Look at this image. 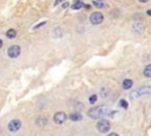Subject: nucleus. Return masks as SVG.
<instances>
[{"label": "nucleus", "mask_w": 151, "mask_h": 136, "mask_svg": "<svg viewBox=\"0 0 151 136\" xmlns=\"http://www.w3.org/2000/svg\"><path fill=\"white\" fill-rule=\"evenodd\" d=\"M61 1H63V0H55V1H54V6H57V5H59V4L61 2Z\"/></svg>", "instance_id": "4be33fe9"}, {"label": "nucleus", "mask_w": 151, "mask_h": 136, "mask_svg": "<svg viewBox=\"0 0 151 136\" xmlns=\"http://www.w3.org/2000/svg\"><path fill=\"white\" fill-rule=\"evenodd\" d=\"M132 85H133V82H132L131 79H124L123 83H122V86H123V89H125V90H129L130 88H132Z\"/></svg>", "instance_id": "f8f14e48"}, {"label": "nucleus", "mask_w": 151, "mask_h": 136, "mask_svg": "<svg viewBox=\"0 0 151 136\" xmlns=\"http://www.w3.org/2000/svg\"><path fill=\"white\" fill-rule=\"evenodd\" d=\"M119 105H120L122 108H124V109H127V106H129V104H127V102H126L125 99H122V101L119 102Z\"/></svg>", "instance_id": "a211bd4d"}, {"label": "nucleus", "mask_w": 151, "mask_h": 136, "mask_svg": "<svg viewBox=\"0 0 151 136\" xmlns=\"http://www.w3.org/2000/svg\"><path fill=\"white\" fill-rule=\"evenodd\" d=\"M138 1H139V2H147L149 0H138Z\"/></svg>", "instance_id": "a878e982"}, {"label": "nucleus", "mask_w": 151, "mask_h": 136, "mask_svg": "<svg viewBox=\"0 0 151 136\" xmlns=\"http://www.w3.org/2000/svg\"><path fill=\"white\" fill-rule=\"evenodd\" d=\"M46 24V21H41V22H39V24H37L34 27H33V30H38V28H40V27H42L44 25Z\"/></svg>", "instance_id": "6ab92c4d"}, {"label": "nucleus", "mask_w": 151, "mask_h": 136, "mask_svg": "<svg viewBox=\"0 0 151 136\" xmlns=\"http://www.w3.org/2000/svg\"><path fill=\"white\" fill-rule=\"evenodd\" d=\"M84 7H85V8H86V9H88V8H91V7H90V5H85V6H84Z\"/></svg>", "instance_id": "393cba45"}, {"label": "nucleus", "mask_w": 151, "mask_h": 136, "mask_svg": "<svg viewBox=\"0 0 151 136\" xmlns=\"http://www.w3.org/2000/svg\"><path fill=\"white\" fill-rule=\"evenodd\" d=\"M81 7H84V4H83L81 0H74L73 1V5H72L73 9H80Z\"/></svg>", "instance_id": "2eb2a0df"}, {"label": "nucleus", "mask_w": 151, "mask_h": 136, "mask_svg": "<svg viewBox=\"0 0 151 136\" xmlns=\"http://www.w3.org/2000/svg\"><path fill=\"white\" fill-rule=\"evenodd\" d=\"M93 5H94L97 8H104V7H105V5H104L101 1H96V0H93Z\"/></svg>", "instance_id": "dca6fc26"}, {"label": "nucleus", "mask_w": 151, "mask_h": 136, "mask_svg": "<svg viewBox=\"0 0 151 136\" xmlns=\"http://www.w3.org/2000/svg\"><path fill=\"white\" fill-rule=\"evenodd\" d=\"M107 136H119V135H118L117 132H110V134H109Z\"/></svg>", "instance_id": "412c9836"}, {"label": "nucleus", "mask_w": 151, "mask_h": 136, "mask_svg": "<svg viewBox=\"0 0 151 136\" xmlns=\"http://www.w3.org/2000/svg\"><path fill=\"white\" fill-rule=\"evenodd\" d=\"M21 125H22V124H21V121L18 119V118H14V119H11V121L8 122V124H7V130H8L9 132H17V131L20 130Z\"/></svg>", "instance_id": "39448f33"}, {"label": "nucleus", "mask_w": 151, "mask_h": 136, "mask_svg": "<svg viewBox=\"0 0 151 136\" xmlns=\"http://www.w3.org/2000/svg\"><path fill=\"white\" fill-rule=\"evenodd\" d=\"M67 119V115L64 111H58L53 115V122L55 124H64Z\"/></svg>", "instance_id": "423d86ee"}, {"label": "nucleus", "mask_w": 151, "mask_h": 136, "mask_svg": "<svg viewBox=\"0 0 151 136\" xmlns=\"http://www.w3.org/2000/svg\"><path fill=\"white\" fill-rule=\"evenodd\" d=\"M110 129H111V123L107 119L100 118V121H98V123H97V130L99 132L104 134V132H107Z\"/></svg>", "instance_id": "20e7f679"}, {"label": "nucleus", "mask_w": 151, "mask_h": 136, "mask_svg": "<svg viewBox=\"0 0 151 136\" xmlns=\"http://www.w3.org/2000/svg\"><path fill=\"white\" fill-rule=\"evenodd\" d=\"M132 31L136 32V33H142V32L144 31V26H143V24H138V22L133 24V26H132Z\"/></svg>", "instance_id": "9b49d317"}, {"label": "nucleus", "mask_w": 151, "mask_h": 136, "mask_svg": "<svg viewBox=\"0 0 151 136\" xmlns=\"http://www.w3.org/2000/svg\"><path fill=\"white\" fill-rule=\"evenodd\" d=\"M35 124L38 127H45L47 124V118L46 117H38L35 121Z\"/></svg>", "instance_id": "ddd939ff"}, {"label": "nucleus", "mask_w": 151, "mask_h": 136, "mask_svg": "<svg viewBox=\"0 0 151 136\" xmlns=\"http://www.w3.org/2000/svg\"><path fill=\"white\" fill-rule=\"evenodd\" d=\"M5 35H6L7 39H14L17 37V31L14 28H8L5 33Z\"/></svg>", "instance_id": "1a4fd4ad"}, {"label": "nucleus", "mask_w": 151, "mask_h": 136, "mask_svg": "<svg viewBox=\"0 0 151 136\" xmlns=\"http://www.w3.org/2000/svg\"><path fill=\"white\" fill-rule=\"evenodd\" d=\"M2 46H4V41H2L1 39H0V50L2 48Z\"/></svg>", "instance_id": "5701e85b"}, {"label": "nucleus", "mask_w": 151, "mask_h": 136, "mask_svg": "<svg viewBox=\"0 0 151 136\" xmlns=\"http://www.w3.org/2000/svg\"><path fill=\"white\" fill-rule=\"evenodd\" d=\"M149 95H151V85H143V86L138 88L137 90L132 91L130 97H131V99H138L140 97L149 96Z\"/></svg>", "instance_id": "f03ea898"}, {"label": "nucleus", "mask_w": 151, "mask_h": 136, "mask_svg": "<svg viewBox=\"0 0 151 136\" xmlns=\"http://www.w3.org/2000/svg\"><path fill=\"white\" fill-rule=\"evenodd\" d=\"M96 1H103V0H96Z\"/></svg>", "instance_id": "bb28decb"}, {"label": "nucleus", "mask_w": 151, "mask_h": 136, "mask_svg": "<svg viewBox=\"0 0 151 136\" xmlns=\"http://www.w3.org/2000/svg\"><path fill=\"white\" fill-rule=\"evenodd\" d=\"M70 119L71 121H73V122H78V121H81V118H83V116L78 112V111H76V112H72L70 116Z\"/></svg>", "instance_id": "9d476101"}, {"label": "nucleus", "mask_w": 151, "mask_h": 136, "mask_svg": "<svg viewBox=\"0 0 151 136\" xmlns=\"http://www.w3.org/2000/svg\"><path fill=\"white\" fill-rule=\"evenodd\" d=\"M0 131H1V127H0Z\"/></svg>", "instance_id": "cd10ccee"}, {"label": "nucleus", "mask_w": 151, "mask_h": 136, "mask_svg": "<svg viewBox=\"0 0 151 136\" xmlns=\"http://www.w3.org/2000/svg\"><path fill=\"white\" fill-rule=\"evenodd\" d=\"M88 102H90L91 104H94V103L97 102V95H91V96L88 97Z\"/></svg>", "instance_id": "f3484780"}, {"label": "nucleus", "mask_w": 151, "mask_h": 136, "mask_svg": "<svg viewBox=\"0 0 151 136\" xmlns=\"http://www.w3.org/2000/svg\"><path fill=\"white\" fill-rule=\"evenodd\" d=\"M68 6H70V4H68V2H64V4H63V8H67Z\"/></svg>", "instance_id": "aec40b11"}, {"label": "nucleus", "mask_w": 151, "mask_h": 136, "mask_svg": "<svg viewBox=\"0 0 151 136\" xmlns=\"http://www.w3.org/2000/svg\"><path fill=\"white\" fill-rule=\"evenodd\" d=\"M112 110L106 105H98L87 111V115L90 118H104L105 116H112L114 112H111Z\"/></svg>", "instance_id": "f257e3e1"}, {"label": "nucleus", "mask_w": 151, "mask_h": 136, "mask_svg": "<svg viewBox=\"0 0 151 136\" xmlns=\"http://www.w3.org/2000/svg\"><path fill=\"white\" fill-rule=\"evenodd\" d=\"M143 75H144V77H146V78H151V64H147V65L145 66V69H144V71H143Z\"/></svg>", "instance_id": "4468645a"}, {"label": "nucleus", "mask_w": 151, "mask_h": 136, "mask_svg": "<svg viewBox=\"0 0 151 136\" xmlns=\"http://www.w3.org/2000/svg\"><path fill=\"white\" fill-rule=\"evenodd\" d=\"M63 28L61 27H55V28H53V31H52V37L53 38H60L61 35H63Z\"/></svg>", "instance_id": "6e6552de"}, {"label": "nucleus", "mask_w": 151, "mask_h": 136, "mask_svg": "<svg viewBox=\"0 0 151 136\" xmlns=\"http://www.w3.org/2000/svg\"><path fill=\"white\" fill-rule=\"evenodd\" d=\"M103 20H104V15L100 12H93L90 15V21L92 25H99L103 22Z\"/></svg>", "instance_id": "0eeeda50"}, {"label": "nucleus", "mask_w": 151, "mask_h": 136, "mask_svg": "<svg viewBox=\"0 0 151 136\" xmlns=\"http://www.w3.org/2000/svg\"><path fill=\"white\" fill-rule=\"evenodd\" d=\"M20 53H21V47L19 45H17V44L11 45L7 48V56H8V58H12V59L18 58L20 56Z\"/></svg>", "instance_id": "7ed1b4c3"}, {"label": "nucleus", "mask_w": 151, "mask_h": 136, "mask_svg": "<svg viewBox=\"0 0 151 136\" xmlns=\"http://www.w3.org/2000/svg\"><path fill=\"white\" fill-rule=\"evenodd\" d=\"M146 14H147V15H150V17H151V9H147V11H146Z\"/></svg>", "instance_id": "b1692460"}]
</instances>
